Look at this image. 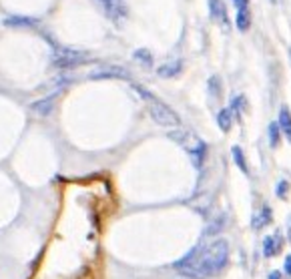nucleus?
Listing matches in <instances>:
<instances>
[{
  "label": "nucleus",
  "mask_w": 291,
  "mask_h": 279,
  "mask_svg": "<svg viewBox=\"0 0 291 279\" xmlns=\"http://www.w3.org/2000/svg\"><path fill=\"white\" fill-rule=\"evenodd\" d=\"M91 78H129V72L122 66H101L91 72Z\"/></svg>",
  "instance_id": "4"
},
{
  "label": "nucleus",
  "mask_w": 291,
  "mask_h": 279,
  "mask_svg": "<svg viewBox=\"0 0 291 279\" xmlns=\"http://www.w3.org/2000/svg\"><path fill=\"white\" fill-rule=\"evenodd\" d=\"M135 58L141 60L145 66H151V64H153V56L149 55L147 51H137V53H135Z\"/></svg>",
  "instance_id": "17"
},
{
  "label": "nucleus",
  "mask_w": 291,
  "mask_h": 279,
  "mask_svg": "<svg viewBox=\"0 0 291 279\" xmlns=\"http://www.w3.org/2000/svg\"><path fill=\"white\" fill-rule=\"evenodd\" d=\"M231 153H233V159H235V163H237V167L241 169L245 175H249V167H247V161H245V157H243V151H241L239 147H233Z\"/></svg>",
  "instance_id": "12"
},
{
  "label": "nucleus",
  "mask_w": 291,
  "mask_h": 279,
  "mask_svg": "<svg viewBox=\"0 0 291 279\" xmlns=\"http://www.w3.org/2000/svg\"><path fill=\"white\" fill-rule=\"evenodd\" d=\"M273 243H275V251L279 253V251L283 249V235H281V231H275V235H273Z\"/></svg>",
  "instance_id": "19"
},
{
  "label": "nucleus",
  "mask_w": 291,
  "mask_h": 279,
  "mask_svg": "<svg viewBox=\"0 0 291 279\" xmlns=\"http://www.w3.org/2000/svg\"><path fill=\"white\" fill-rule=\"evenodd\" d=\"M149 114H151V118H153L157 125H161V127H179V116H177V112H175L171 107H167L165 103L151 101Z\"/></svg>",
  "instance_id": "2"
},
{
  "label": "nucleus",
  "mask_w": 291,
  "mask_h": 279,
  "mask_svg": "<svg viewBox=\"0 0 291 279\" xmlns=\"http://www.w3.org/2000/svg\"><path fill=\"white\" fill-rule=\"evenodd\" d=\"M263 255H265V257H273V255H277V251H275V243H273V235L265 237V241H263Z\"/></svg>",
  "instance_id": "14"
},
{
  "label": "nucleus",
  "mask_w": 291,
  "mask_h": 279,
  "mask_svg": "<svg viewBox=\"0 0 291 279\" xmlns=\"http://www.w3.org/2000/svg\"><path fill=\"white\" fill-rule=\"evenodd\" d=\"M209 93L217 99L219 97V93H221V81H219V76H211L209 78Z\"/></svg>",
  "instance_id": "16"
},
{
  "label": "nucleus",
  "mask_w": 291,
  "mask_h": 279,
  "mask_svg": "<svg viewBox=\"0 0 291 279\" xmlns=\"http://www.w3.org/2000/svg\"><path fill=\"white\" fill-rule=\"evenodd\" d=\"M87 56L82 53H76V51H64L62 55L57 58V64L58 66H74L78 62H82Z\"/></svg>",
  "instance_id": "5"
},
{
  "label": "nucleus",
  "mask_w": 291,
  "mask_h": 279,
  "mask_svg": "<svg viewBox=\"0 0 291 279\" xmlns=\"http://www.w3.org/2000/svg\"><path fill=\"white\" fill-rule=\"evenodd\" d=\"M97 4L103 8V12L113 20H122L127 16V4L124 0H97Z\"/></svg>",
  "instance_id": "3"
},
{
  "label": "nucleus",
  "mask_w": 291,
  "mask_h": 279,
  "mask_svg": "<svg viewBox=\"0 0 291 279\" xmlns=\"http://www.w3.org/2000/svg\"><path fill=\"white\" fill-rule=\"evenodd\" d=\"M283 269H285V273L287 275H291V253L285 257V263H283Z\"/></svg>",
  "instance_id": "20"
},
{
  "label": "nucleus",
  "mask_w": 291,
  "mask_h": 279,
  "mask_svg": "<svg viewBox=\"0 0 291 279\" xmlns=\"http://www.w3.org/2000/svg\"><path fill=\"white\" fill-rule=\"evenodd\" d=\"M157 72H159V76H165V78L175 76V74H179V72H181V62H179V60L167 62V64H163V66H161Z\"/></svg>",
  "instance_id": "11"
},
{
  "label": "nucleus",
  "mask_w": 291,
  "mask_h": 279,
  "mask_svg": "<svg viewBox=\"0 0 291 279\" xmlns=\"http://www.w3.org/2000/svg\"><path fill=\"white\" fill-rule=\"evenodd\" d=\"M287 191H289V183H287V181H279V185H277V189H275L277 197H279V199H285V197H287Z\"/></svg>",
  "instance_id": "18"
},
{
  "label": "nucleus",
  "mask_w": 291,
  "mask_h": 279,
  "mask_svg": "<svg viewBox=\"0 0 291 279\" xmlns=\"http://www.w3.org/2000/svg\"><path fill=\"white\" fill-rule=\"evenodd\" d=\"M209 12H211V18L215 20H221L225 22L227 14H225V2L223 0H209Z\"/></svg>",
  "instance_id": "7"
},
{
  "label": "nucleus",
  "mask_w": 291,
  "mask_h": 279,
  "mask_svg": "<svg viewBox=\"0 0 291 279\" xmlns=\"http://www.w3.org/2000/svg\"><path fill=\"white\" fill-rule=\"evenodd\" d=\"M233 2H235L237 10H241V8H247V2H249V0H233Z\"/></svg>",
  "instance_id": "21"
},
{
  "label": "nucleus",
  "mask_w": 291,
  "mask_h": 279,
  "mask_svg": "<svg viewBox=\"0 0 291 279\" xmlns=\"http://www.w3.org/2000/svg\"><path fill=\"white\" fill-rule=\"evenodd\" d=\"M235 24H237V28H239L241 32L249 30V26H251V12H249V8H241V10H237Z\"/></svg>",
  "instance_id": "8"
},
{
  "label": "nucleus",
  "mask_w": 291,
  "mask_h": 279,
  "mask_svg": "<svg viewBox=\"0 0 291 279\" xmlns=\"http://www.w3.org/2000/svg\"><path fill=\"white\" fill-rule=\"evenodd\" d=\"M223 227H225V217H217L213 223L207 227V235H217V233H221Z\"/></svg>",
  "instance_id": "15"
},
{
  "label": "nucleus",
  "mask_w": 291,
  "mask_h": 279,
  "mask_svg": "<svg viewBox=\"0 0 291 279\" xmlns=\"http://www.w3.org/2000/svg\"><path fill=\"white\" fill-rule=\"evenodd\" d=\"M279 139H281V129H279L277 123H271L269 125V145H271V149H275L279 145Z\"/></svg>",
  "instance_id": "13"
},
{
  "label": "nucleus",
  "mask_w": 291,
  "mask_h": 279,
  "mask_svg": "<svg viewBox=\"0 0 291 279\" xmlns=\"http://www.w3.org/2000/svg\"><path fill=\"white\" fill-rule=\"evenodd\" d=\"M287 241H289V245H291V217L287 219Z\"/></svg>",
  "instance_id": "22"
},
{
  "label": "nucleus",
  "mask_w": 291,
  "mask_h": 279,
  "mask_svg": "<svg viewBox=\"0 0 291 279\" xmlns=\"http://www.w3.org/2000/svg\"><path fill=\"white\" fill-rule=\"evenodd\" d=\"M233 112L231 109H221L219 114H217V123H219V129L223 131V133H227L229 129H231V123H233Z\"/></svg>",
  "instance_id": "10"
},
{
  "label": "nucleus",
  "mask_w": 291,
  "mask_h": 279,
  "mask_svg": "<svg viewBox=\"0 0 291 279\" xmlns=\"http://www.w3.org/2000/svg\"><path fill=\"white\" fill-rule=\"evenodd\" d=\"M271 223V209L265 205L263 209H261V213H257L255 217H253V227L255 229H263L265 225Z\"/></svg>",
  "instance_id": "9"
},
{
  "label": "nucleus",
  "mask_w": 291,
  "mask_h": 279,
  "mask_svg": "<svg viewBox=\"0 0 291 279\" xmlns=\"http://www.w3.org/2000/svg\"><path fill=\"white\" fill-rule=\"evenodd\" d=\"M227 261H229V243L225 239H215L211 245L193 251L181 263H177V269L181 275L189 279H207L221 273Z\"/></svg>",
  "instance_id": "1"
},
{
  "label": "nucleus",
  "mask_w": 291,
  "mask_h": 279,
  "mask_svg": "<svg viewBox=\"0 0 291 279\" xmlns=\"http://www.w3.org/2000/svg\"><path fill=\"white\" fill-rule=\"evenodd\" d=\"M269 279H281V273H279V271H271V273H269Z\"/></svg>",
  "instance_id": "23"
},
{
  "label": "nucleus",
  "mask_w": 291,
  "mask_h": 279,
  "mask_svg": "<svg viewBox=\"0 0 291 279\" xmlns=\"http://www.w3.org/2000/svg\"><path fill=\"white\" fill-rule=\"evenodd\" d=\"M277 125H279L281 133L287 137V141L291 143V112L287 107H281V109H279V121H277Z\"/></svg>",
  "instance_id": "6"
}]
</instances>
